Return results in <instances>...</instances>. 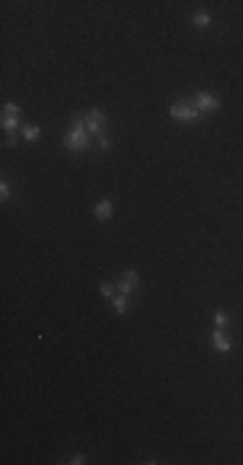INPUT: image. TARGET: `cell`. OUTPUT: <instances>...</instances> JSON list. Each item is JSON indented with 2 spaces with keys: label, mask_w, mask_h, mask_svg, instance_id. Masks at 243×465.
Wrapping results in <instances>:
<instances>
[{
  "label": "cell",
  "mask_w": 243,
  "mask_h": 465,
  "mask_svg": "<svg viewBox=\"0 0 243 465\" xmlns=\"http://www.w3.org/2000/svg\"><path fill=\"white\" fill-rule=\"evenodd\" d=\"M192 21H194L197 29H207V26H210V16H207L204 11H197V13L192 16Z\"/></svg>",
  "instance_id": "obj_11"
},
{
  "label": "cell",
  "mask_w": 243,
  "mask_h": 465,
  "mask_svg": "<svg viewBox=\"0 0 243 465\" xmlns=\"http://www.w3.org/2000/svg\"><path fill=\"white\" fill-rule=\"evenodd\" d=\"M127 300H130L127 295H119V292H116V297L111 300V305H114V310H116L119 315H125V313H127Z\"/></svg>",
  "instance_id": "obj_10"
},
{
  "label": "cell",
  "mask_w": 243,
  "mask_h": 465,
  "mask_svg": "<svg viewBox=\"0 0 243 465\" xmlns=\"http://www.w3.org/2000/svg\"><path fill=\"white\" fill-rule=\"evenodd\" d=\"M62 145L73 153H83L85 148L91 145V132L85 130V122L83 117H73L70 119V132L62 137Z\"/></svg>",
  "instance_id": "obj_1"
},
{
  "label": "cell",
  "mask_w": 243,
  "mask_h": 465,
  "mask_svg": "<svg viewBox=\"0 0 243 465\" xmlns=\"http://www.w3.org/2000/svg\"><path fill=\"white\" fill-rule=\"evenodd\" d=\"M192 103L197 106L199 111H204V114H210V111H217L220 109V98L217 96H212V93H197L194 98H192Z\"/></svg>",
  "instance_id": "obj_5"
},
{
  "label": "cell",
  "mask_w": 243,
  "mask_h": 465,
  "mask_svg": "<svg viewBox=\"0 0 243 465\" xmlns=\"http://www.w3.org/2000/svg\"><path fill=\"white\" fill-rule=\"evenodd\" d=\"M3 130L6 132H16V130H24L21 127V117H13V114H3Z\"/></svg>",
  "instance_id": "obj_8"
},
{
  "label": "cell",
  "mask_w": 243,
  "mask_h": 465,
  "mask_svg": "<svg viewBox=\"0 0 243 465\" xmlns=\"http://www.w3.org/2000/svg\"><path fill=\"white\" fill-rule=\"evenodd\" d=\"M0 199H3V202L11 199V186H8V181H0Z\"/></svg>",
  "instance_id": "obj_15"
},
{
  "label": "cell",
  "mask_w": 243,
  "mask_h": 465,
  "mask_svg": "<svg viewBox=\"0 0 243 465\" xmlns=\"http://www.w3.org/2000/svg\"><path fill=\"white\" fill-rule=\"evenodd\" d=\"M137 284H140V274H137L135 269H127V272H122V277H119V282H116V292L130 297V295L135 292Z\"/></svg>",
  "instance_id": "obj_4"
},
{
  "label": "cell",
  "mask_w": 243,
  "mask_h": 465,
  "mask_svg": "<svg viewBox=\"0 0 243 465\" xmlns=\"http://www.w3.org/2000/svg\"><path fill=\"white\" fill-rule=\"evenodd\" d=\"M83 122H85V130H88L91 135H96V137H101L103 132H106V114H103L101 109H91L88 114L83 117Z\"/></svg>",
  "instance_id": "obj_3"
},
{
  "label": "cell",
  "mask_w": 243,
  "mask_h": 465,
  "mask_svg": "<svg viewBox=\"0 0 243 465\" xmlns=\"http://www.w3.org/2000/svg\"><path fill=\"white\" fill-rule=\"evenodd\" d=\"M212 349L215 352H220V354H228L230 349H233V344H230V338H228V333H225V331H215L212 333Z\"/></svg>",
  "instance_id": "obj_6"
},
{
  "label": "cell",
  "mask_w": 243,
  "mask_h": 465,
  "mask_svg": "<svg viewBox=\"0 0 243 465\" xmlns=\"http://www.w3.org/2000/svg\"><path fill=\"white\" fill-rule=\"evenodd\" d=\"M67 462H70V465H83V462H85V457H83V455H73V457L67 460Z\"/></svg>",
  "instance_id": "obj_17"
},
{
  "label": "cell",
  "mask_w": 243,
  "mask_h": 465,
  "mask_svg": "<svg viewBox=\"0 0 243 465\" xmlns=\"http://www.w3.org/2000/svg\"><path fill=\"white\" fill-rule=\"evenodd\" d=\"M109 145H111V142H109V137H106V135H101V137H98V148H101V150H106Z\"/></svg>",
  "instance_id": "obj_16"
},
{
  "label": "cell",
  "mask_w": 243,
  "mask_h": 465,
  "mask_svg": "<svg viewBox=\"0 0 243 465\" xmlns=\"http://www.w3.org/2000/svg\"><path fill=\"white\" fill-rule=\"evenodd\" d=\"M168 114H171V119L186 122V124H192V122H197V119L202 117V111L197 109L192 101H173V103L168 106Z\"/></svg>",
  "instance_id": "obj_2"
},
{
  "label": "cell",
  "mask_w": 243,
  "mask_h": 465,
  "mask_svg": "<svg viewBox=\"0 0 243 465\" xmlns=\"http://www.w3.org/2000/svg\"><path fill=\"white\" fill-rule=\"evenodd\" d=\"M228 313H222V310H217L215 313V323H217V328H225V326H228Z\"/></svg>",
  "instance_id": "obj_14"
},
{
  "label": "cell",
  "mask_w": 243,
  "mask_h": 465,
  "mask_svg": "<svg viewBox=\"0 0 243 465\" xmlns=\"http://www.w3.org/2000/svg\"><path fill=\"white\" fill-rule=\"evenodd\" d=\"M98 292H101L103 300H114L116 297V287H114V284H109V282H103L101 287H98Z\"/></svg>",
  "instance_id": "obj_12"
},
{
  "label": "cell",
  "mask_w": 243,
  "mask_h": 465,
  "mask_svg": "<svg viewBox=\"0 0 243 465\" xmlns=\"http://www.w3.org/2000/svg\"><path fill=\"white\" fill-rule=\"evenodd\" d=\"M111 212H114V202H111V199H101V202L93 207V217L103 222V220L111 217Z\"/></svg>",
  "instance_id": "obj_7"
},
{
  "label": "cell",
  "mask_w": 243,
  "mask_h": 465,
  "mask_svg": "<svg viewBox=\"0 0 243 465\" xmlns=\"http://www.w3.org/2000/svg\"><path fill=\"white\" fill-rule=\"evenodd\" d=\"M21 135H24V140H26V142H34V140H39L42 130L37 127V124H26V127L21 130Z\"/></svg>",
  "instance_id": "obj_9"
},
{
  "label": "cell",
  "mask_w": 243,
  "mask_h": 465,
  "mask_svg": "<svg viewBox=\"0 0 243 465\" xmlns=\"http://www.w3.org/2000/svg\"><path fill=\"white\" fill-rule=\"evenodd\" d=\"M3 114H13V117H21V106H19V103H13V101H8V103L3 106Z\"/></svg>",
  "instance_id": "obj_13"
}]
</instances>
